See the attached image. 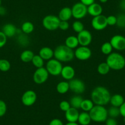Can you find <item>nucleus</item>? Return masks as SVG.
Instances as JSON below:
<instances>
[{
	"instance_id": "1",
	"label": "nucleus",
	"mask_w": 125,
	"mask_h": 125,
	"mask_svg": "<svg viewBox=\"0 0 125 125\" xmlns=\"http://www.w3.org/2000/svg\"><path fill=\"white\" fill-rule=\"evenodd\" d=\"M111 94L107 88L103 86H98L92 90L91 99L94 105H107L110 102Z\"/></svg>"
},
{
	"instance_id": "2",
	"label": "nucleus",
	"mask_w": 125,
	"mask_h": 125,
	"mask_svg": "<svg viewBox=\"0 0 125 125\" xmlns=\"http://www.w3.org/2000/svg\"><path fill=\"white\" fill-rule=\"evenodd\" d=\"M54 57L60 62H69L74 59V52L65 45H60L54 50Z\"/></svg>"
},
{
	"instance_id": "3",
	"label": "nucleus",
	"mask_w": 125,
	"mask_h": 125,
	"mask_svg": "<svg viewBox=\"0 0 125 125\" xmlns=\"http://www.w3.org/2000/svg\"><path fill=\"white\" fill-rule=\"evenodd\" d=\"M105 62L112 70L120 71L125 67V58L117 52H112L108 55Z\"/></svg>"
},
{
	"instance_id": "4",
	"label": "nucleus",
	"mask_w": 125,
	"mask_h": 125,
	"mask_svg": "<svg viewBox=\"0 0 125 125\" xmlns=\"http://www.w3.org/2000/svg\"><path fill=\"white\" fill-rule=\"evenodd\" d=\"M91 120L97 123L105 122L108 118L107 109L103 105H94L89 112Z\"/></svg>"
},
{
	"instance_id": "5",
	"label": "nucleus",
	"mask_w": 125,
	"mask_h": 125,
	"mask_svg": "<svg viewBox=\"0 0 125 125\" xmlns=\"http://www.w3.org/2000/svg\"><path fill=\"white\" fill-rule=\"evenodd\" d=\"M60 20L58 17L55 15H48L44 17L42 19L43 26L49 31H55L58 29Z\"/></svg>"
},
{
	"instance_id": "6",
	"label": "nucleus",
	"mask_w": 125,
	"mask_h": 125,
	"mask_svg": "<svg viewBox=\"0 0 125 125\" xmlns=\"http://www.w3.org/2000/svg\"><path fill=\"white\" fill-rule=\"evenodd\" d=\"M62 67L63 66L62 62L59 61L56 59L52 58L47 61L45 68L49 73V75L57 76L61 75Z\"/></svg>"
},
{
	"instance_id": "7",
	"label": "nucleus",
	"mask_w": 125,
	"mask_h": 125,
	"mask_svg": "<svg viewBox=\"0 0 125 125\" xmlns=\"http://www.w3.org/2000/svg\"><path fill=\"white\" fill-rule=\"evenodd\" d=\"M73 17L77 20L83 19L88 14L87 6L80 2L74 4L71 8Z\"/></svg>"
},
{
	"instance_id": "8",
	"label": "nucleus",
	"mask_w": 125,
	"mask_h": 125,
	"mask_svg": "<svg viewBox=\"0 0 125 125\" xmlns=\"http://www.w3.org/2000/svg\"><path fill=\"white\" fill-rule=\"evenodd\" d=\"M49 74L47 71L46 68H44V67L37 68L36 70L33 74V81L35 83L41 85V84L46 82V81L49 79Z\"/></svg>"
},
{
	"instance_id": "9",
	"label": "nucleus",
	"mask_w": 125,
	"mask_h": 125,
	"mask_svg": "<svg viewBox=\"0 0 125 125\" xmlns=\"http://www.w3.org/2000/svg\"><path fill=\"white\" fill-rule=\"evenodd\" d=\"M92 55V52L88 47H78L74 51V56L80 61L89 60Z\"/></svg>"
},
{
	"instance_id": "10",
	"label": "nucleus",
	"mask_w": 125,
	"mask_h": 125,
	"mask_svg": "<svg viewBox=\"0 0 125 125\" xmlns=\"http://www.w3.org/2000/svg\"><path fill=\"white\" fill-rule=\"evenodd\" d=\"M69 90L76 94H80L85 92V84L82 80L73 79L69 80Z\"/></svg>"
},
{
	"instance_id": "11",
	"label": "nucleus",
	"mask_w": 125,
	"mask_h": 125,
	"mask_svg": "<svg viewBox=\"0 0 125 125\" xmlns=\"http://www.w3.org/2000/svg\"><path fill=\"white\" fill-rule=\"evenodd\" d=\"M37 100V94L33 90H29L25 91L21 96V101L24 105L27 107L34 105Z\"/></svg>"
},
{
	"instance_id": "12",
	"label": "nucleus",
	"mask_w": 125,
	"mask_h": 125,
	"mask_svg": "<svg viewBox=\"0 0 125 125\" xmlns=\"http://www.w3.org/2000/svg\"><path fill=\"white\" fill-rule=\"evenodd\" d=\"M91 26L94 30L97 31H102L105 29L108 26L107 23V17L101 14L93 17L91 20Z\"/></svg>"
},
{
	"instance_id": "13",
	"label": "nucleus",
	"mask_w": 125,
	"mask_h": 125,
	"mask_svg": "<svg viewBox=\"0 0 125 125\" xmlns=\"http://www.w3.org/2000/svg\"><path fill=\"white\" fill-rule=\"evenodd\" d=\"M113 49L118 51L125 50V37L120 34H116L111 38L110 41Z\"/></svg>"
},
{
	"instance_id": "14",
	"label": "nucleus",
	"mask_w": 125,
	"mask_h": 125,
	"mask_svg": "<svg viewBox=\"0 0 125 125\" xmlns=\"http://www.w3.org/2000/svg\"><path fill=\"white\" fill-rule=\"evenodd\" d=\"M77 39L80 46L88 47L92 42L93 36L88 30H83L77 34Z\"/></svg>"
},
{
	"instance_id": "15",
	"label": "nucleus",
	"mask_w": 125,
	"mask_h": 125,
	"mask_svg": "<svg viewBox=\"0 0 125 125\" xmlns=\"http://www.w3.org/2000/svg\"><path fill=\"white\" fill-rule=\"evenodd\" d=\"M75 71L73 66L69 65L64 66L62 67L61 73V75L64 79L66 80H71L74 79Z\"/></svg>"
},
{
	"instance_id": "16",
	"label": "nucleus",
	"mask_w": 125,
	"mask_h": 125,
	"mask_svg": "<svg viewBox=\"0 0 125 125\" xmlns=\"http://www.w3.org/2000/svg\"><path fill=\"white\" fill-rule=\"evenodd\" d=\"M87 11L88 14L94 17L101 15L103 11V9L101 4L96 3H94L87 7Z\"/></svg>"
},
{
	"instance_id": "17",
	"label": "nucleus",
	"mask_w": 125,
	"mask_h": 125,
	"mask_svg": "<svg viewBox=\"0 0 125 125\" xmlns=\"http://www.w3.org/2000/svg\"><path fill=\"white\" fill-rule=\"evenodd\" d=\"M79 114L78 109L71 107L65 112V118L68 122H77Z\"/></svg>"
},
{
	"instance_id": "18",
	"label": "nucleus",
	"mask_w": 125,
	"mask_h": 125,
	"mask_svg": "<svg viewBox=\"0 0 125 125\" xmlns=\"http://www.w3.org/2000/svg\"><path fill=\"white\" fill-rule=\"evenodd\" d=\"M39 55L44 60L49 61L54 57V50L49 47H44L39 50Z\"/></svg>"
},
{
	"instance_id": "19",
	"label": "nucleus",
	"mask_w": 125,
	"mask_h": 125,
	"mask_svg": "<svg viewBox=\"0 0 125 125\" xmlns=\"http://www.w3.org/2000/svg\"><path fill=\"white\" fill-rule=\"evenodd\" d=\"M3 33L6 36L7 38H12L16 34L17 28L12 23H6L2 28Z\"/></svg>"
},
{
	"instance_id": "20",
	"label": "nucleus",
	"mask_w": 125,
	"mask_h": 125,
	"mask_svg": "<svg viewBox=\"0 0 125 125\" xmlns=\"http://www.w3.org/2000/svg\"><path fill=\"white\" fill-rule=\"evenodd\" d=\"M58 18L60 21H69L73 17L71 8L69 7H64L60 10Z\"/></svg>"
},
{
	"instance_id": "21",
	"label": "nucleus",
	"mask_w": 125,
	"mask_h": 125,
	"mask_svg": "<svg viewBox=\"0 0 125 125\" xmlns=\"http://www.w3.org/2000/svg\"><path fill=\"white\" fill-rule=\"evenodd\" d=\"M125 101V99L122 95L120 94H115L111 96L109 103L111 104L112 106L120 107Z\"/></svg>"
},
{
	"instance_id": "22",
	"label": "nucleus",
	"mask_w": 125,
	"mask_h": 125,
	"mask_svg": "<svg viewBox=\"0 0 125 125\" xmlns=\"http://www.w3.org/2000/svg\"><path fill=\"white\" fill-rule=\"evenodd\" d=\"M64 45L71 49H75L78 47L79 45L77 37L75 36H69L67 37L65 39Z\"/></svg>"
},
{
	"instance_id": "23",
	"label": "nucleus",
	"mask_w": 125,
	"mask_h": 125,
	"mask_svg": "<svg viewBox=\"0 0 125 125\" xmlns=\"http://www.w3.org/2000/svg\"><path fill=\"white\" fill-rule=\"evenodd\" d=\"M91 120L89 112H82L79 114V118H78V123L80 125H88L91 123Z\"/></svg>"
},
{
	"instance_id": "24",
	"label": "nucleus",
	"mask_w": 125,
	"mask_h": 125,
	"mask_svg": "<svg viewBox=\"0 0 125 125\" xmlns=\"http://www.w3.org/2000/svg\"><path fill=\"white\" fill-rule=\"evenodd\" d=\"M34 54L33 51L30 50H25L23 51L20 54V60L23 62H31Z\"/></svg>"
},
{
	"instance_id": "25",
	"label": "nucleus",
	"mask_w": 125,
	"mask_h": 125,
	"mask_svg": "<svg viewBox=\"0 0 125 125\" xmlns=\"http://www.w3.org/2000/svg\"><path fill=\"white\" fill-rule=\"evenodd\" d=\"M56 91L61 94L67 93L69 90V82L66 81H61L59 82L56 85Z\"/></svg>"
},
{
	"instance_id": "26",
	"label": "nucleus",
	"mask_w": 125,
	"mask_h": 125,
	"mask_svg": "<svg viewBox=\"0 0 125 125\" xmlns=\"http://www.w3.org/2000/svg\"><path fill=\"white\" fill-rule=\"evenodd\" d=\"M83 100V99L80 94H77L71 98L69 103H70L71 107L79 109H80V106H81V104Z\"/></svg>"
},
{
	"instance_id": "27",
	"label": "nucleus",
	"mask_w": 125,
	"mask_h": 125,
	"mask_svg": "<svg viewBox=\"0 0 125 125\" xmlns=\"http://www.w3.org/2000/svg\"><path fill=\"white\" fill-rule=\"evenodd\" d=\"M34 30V26L31 21H26L22 23L21 26V30L25 34H31Z\"/></svg>"
},
{
	"instance_id": "28",
	"label": "nucleus",
	"mask_w": 125,
	"mask_h": 125,
	"mask_svg": "<svg viewBox=\"0 0 125 125\" xmlns=\"http://www.w3.org/2000/svg\"><path fill=\"white\" fill-rule=\"evenodd\" d=\"M94 106V104L91 99H86L83 100L81 104V106H80V109L83 112H89Z\"/></svg>"
},
{
	"instance_id": "29",
	"label": "nucleus",
	"mask_w": 125,
	"mask_h": 125,
	"mask_svg": "<svg viewBox=\"0 0 125 125\" xmlns=\"http://www.w3.org/2000/svg\"><path fill=\"white\" fill-rule=\"evenodd\" d=\"M110 67L109 66L106 62H101L97 68V71H98V73L103 75L107 74L110 71Z\"/></svg>"
},
{
	"instance_id": "30",
	"label": "nucleus",
	"mask_w": 125,
	"mask_h": 125,
	"mask_svg": "<svg viewBox=\"0 0 125 125\" xmlns=\"http://www.w3.org/2000/svg\"><path fill=\"white\" fill-rule=\"evenodd\" d=\"M31 62L36 68H42L44 65V60L39 55H34Z\"/></svg>"
},
{
	"instance_id": "31",
	"label": "nucleus",
	"mask_w": 125,
	"mask_h": 125,
	"mask_svg": "<svg viewBox=\"0 0 125 125\" xmlns=\"http://www.w3.org/2000/svg\"><path fill=\"white\" fill-rule=\"evenodd\" d=\"M113 49H113L112 46L110 42H104V44L101 45V52L103 53L104 55H107V56L112 52Z\"/></svg>"
},
{
	"instance_id": "32",
	"label": "nucleus",
	"mask_w": 125,
	"mask_h": 125,
	"mask_svg": "<svg viewBox=\"0 0 125 125\" xmlns=\"http://www.w3.org/2000/svg\"><path fill=\"white\" fill-rule=\"evenodd\" d=\"M11 68L10 63L6 59H0V71L2 72H8Z\"/></svg>"
},
{
	"instance_id": "33",
	"label": "nucleus",
	"mask_w": 125,
	"mask_h": 125,
	"mask_svg": "<svg viewBox=\"0 0 125 125\" xmlns=\"http://www.w3.org/2000/svg\"><path fill=\"white\" fill-rule=\"evenodd\" d=\"M107 112L108 116H110V118H116L119 115H120V109H119V107H110L107 110Z\"/></svg>"
},
{
	"instance_id": "34",
	"label": "nucleus",
	"mask_w": 125,
	"mask_h": 125,
	"mask_svg": "<svg viewBox=\"0 0 125 125\" xmlns=\"http://www.w3.org/2000/svg\"><path fill=\"white\" fill-rule=\"evenodd\" d=\"M73 29L75 33H79L80 32H81L82 31H83L84 29V25L83 24V23L80 20H77L74 21L73 23Z\"/></svg>"
},
{
	"instance_id": "35",
	"label": "nucleus",
	"mask_w": 125,
	"mask_h": 125,
	"mask_svg": "<svg viewBox=\"0 0 125 125\" xmlns=\"http://www.w3.org/2000/svg\"><path fill=\"white\" fill-rule=\"evenodd\" d=\"M119 28H125V14H120L116 17V25Z\"/></svg>"
},
{
	"instance_id": "36",
	"label": "nucleus",
	"mask_w": 125,
	"mask_h": 125,
	"mask_svg": "<svg viewBox=\"0 0 125 125\" xmlns=\"http://www.w3.org/2000/svg\"><path fill=\"white\" fill-rule=\"evenodd\" d=\"M59 107H60V109H61V110L64 112L71 107L69 102L65 100L61 101V103H60V105H59Z\"/></svg>"
},
{
	"instance_id": "37",
	"label": "nucleus",
	"mask_w": 125,
	"mask_h": 125,
	"mask_svg": "<svg viewBox=\"0 0 125 125\" xmlns=\"http://www.w3.org/2000/svg\"><path fill=\"white\" fill-rule=\"evenodd\" d=\"M7 112V104L3 100L0 99V117L4 116Z\"/></svg>"
},
{
	"instance_id": "38",
	"label": "nucleus",
	"mask_w": 125,
	"mask_h": 125,
	"mask_svg": "<svg viewBox=\"0 0 125 125\" xmlns=\"http://www.w3.org/2000/svg\"><path fill=\"white\" fill-rule=\"evenodd\" d=\"M18 42H19V44L23 46L27 45L29 44V40L28 38L25 35H23V34L19 36L18 38Z\"/></svg>"
},
{
	"instance_id": "39",
	"label": "nucleus",
	"mask_w": 125,
	"mask_h": 125,
	"mask_svg": "<svg viewBox=\"0 0 125 125\" xmlns=\"http://www.w3.org/2000/svg\"><path fill=\"white\" fill-rule=\"evenodd\" d=\"M107 23L108 26H114L116 25V17L115 15H109L107 17Z\"/></svg>"
},
{
	"instance_id": "40",
	"label": "nucleus",
	"mask_w": 125,
	"mask_h": 125,
	"mask_svg": "<svg viewBox=\"0 0 125 125\" xmlns=\"http://www.w3.org/2000/svg\"><path fill=\"white\" fill-rule=\"evenodd\" d=\"M8 38L3 33V31H0V49L3 48L6 44Z\"/></svg>"
},
{
	"instance_id": "41",
	"label": "nucleus",
	"mask_w": 125,
	"mask_h": 125,
	"mask_svg": "<svg viewBox=\"0 0 125 125\" xmlns=\"http://www.w3.org/2000/svg\"><path fill=\"white\" fill-rule=\"evenodd\" d=\"M69 23L68 21H60L59 25V29L62 31H66L69 29Z\"/></svg>"
},
{
	"instance_id": "42",
	"label": "nucleus",
	"mask_w": 125,
	"mask_h": 125,
	"mask_svg": "<svg viewBox=\"0 0 125 125\" xmlns=\"http://www.w3.org/2000/svg\"><path fill=\"white\" fill-rule=\"evenodd\" d=\"M49 125H64L62 121L58 118H54L50 121Z\"/></svg>"
},
{
	"instance_id": "43",
	"label": "nucleus",
	"mask_w": 125,
	"mask_h": 125,
	"mask_svg": "<svg viewBox=\"0 0 125 125\" xmlns=\"http://www.w3.org/2000/svg\"><path fill=\"white\" fill-rule=\"evenodd\" d=\"M105 122V125H118V123L115 118H109L106 120Z\"/></svg>"
},
{
	"instance_id": "44",
	"label": "nucleus",
	"mask_w": 125,
	"mask_h": 125,
	"mask_svg": "<svg viewBox=\"0 0 125 125\" xmlns=\"http://www.w3.org/2000/svg\"><path fill=\"white\" fill-rule=\"evenodd\" d=\"M80 3L83 4L86 6H89L90 5L92 4L93 3H95V0H80Z\"/></svg>"
},
{
	"instance_id": "45",
	"label": "nucleus",
	"mask_w": 125,
	"mask_h": 125,
	"mask_svg": "<svg viewBox=\"0 0 125 125\" xmlns=\"http://www.w3.org/2000/svg\"><path fill=\"white\" fill-rule=\"evenodd\" d=\"M120 109V115L123 116V117H125V101L123 103L122 105L119 107Z\"/></svg>"
},
{
	"instance_id": "46",
	"label": "nucleus",
	"mask_w": 125,
	"mask_h": 125,
	"mask_svg": "<svg viewBox=\"0 0 125 125\" xmlns=\"http://www.w3.org/2000/svg\"><path fill=\"white\" fill-rule=\"evenodd\" d=\"M120 8L121 10H125V0H121L120 1Z\"/></svg>"
},
{
	"instance_id": "47",
	"label": "nucleus",
	"mask_w": 125,
	"mask_h": 125,
	"mask_svg": "<svg viewBox=\"0 0 125 125\" xmlns=\"http://www.w3.org/2000/svg\"><path fill=\"white\" fill-rule=\"evenodd\" d=\"M6 14V9L3 6H0V15H4Z\"/></svg>"
},
{
	"instance_id": "48",
	"label": "nucleus",
	"mask_w": 125,
	"mask_h": 125,
	"mask_svg": "<svg viewBox=\"0 0 125 125\" xmlns=\"http://www.w3.org/2000/svg\"><path fill=\"white\" fill-rule=\"evenodd\" d=\"M64 125H79L77 122H68Z\"/></svg>"
},
{
	"instance_id": "49",
	"label": "nucleus",
	"mask_w": 125,
	"mask_h": 125,
	"mask_svg": "<svg viewBox=\"0 0 125 125\" xmlns=\"http://www.w3.org/2000/svg\"><path fill=\"white\" fill-rule=\"evenodd\" d=\"M99 1L101 3H105L108 1V0H99Z\"/></svg>"
},
{
	"instance_id": "50",
	"label": "nucleus",
	"mask_w": 125,
	"mask_h": 125,
	"mask_svg": "<svg viewBox=\"0 0 125 125\" xmlns=\"http://www.w3.org/2000/svg\"><path fill=\"white\" fill-rule=\"evenodd\" d=\"M1 3H2L1 0H0V6H1Z\"/></svg>"
},
{
	"instance_id": "51",
	"label": "nucleus",
	"mask_w": 125,
	"mask_h": 125,
	"mask_svg": "<svg viewBox=\"0 0 125 125\" xmlns=\"http://www.w3.org/2000/svg\"><path fill=\"white\" fill-rule=\"evenodd\" d=\"M123 120H124V122L125 123V117L123 118Z\"/></svg>"
}]
</instances>
